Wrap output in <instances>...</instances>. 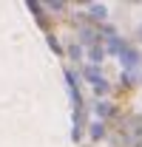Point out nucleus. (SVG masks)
<instances>
[{
  "label": "nucleus",
  "mask_w": 142,
  "mask_h": 147,
  "mask_svg": "<svg viewBox=\"0 0 142 147\" xmlns=\"http://www.w3.org/2000/svg\"><path fill=\"white\" fill-rule=\"evenodd\" d=\"M119 54H122L125 68H137V65L142 62V54H139V51H134L131 45H122V51H119Z\"/></svg>",
  "instance_id": "f257e3e1"
},
{
  "label": "nucleus",
  "mask_w": 142,
  "mask_h": 147,
  "mask_svg": "<svg viewBox=\"0 0 142 147\" xmlns=\"http://www.w3.org/2000/svg\"><path fill=\"white\" fill-rule=\"evenodd\" d=\"M85 79H88V82H94V85H97V82H102V74H100V68H97V65L85 68Z\"/></svg>",
  "instance_id": "f03ea898"
},
{
  "label": "nucleus",
  "mask_w": 142,
  "mask_h": 147,
  "mask_svg": "<svg viewBox=\"0 0 142 147\" xmlns=\"http://www.w3.org/2000/svg\"><path fill=\"white\" fill-rule=\"evenodd\" d=\"M105 14H108L105 6H100V3H97V6H91V17H94V20H105Z\"/></svg>",
  "instance_id": "7ed1b4c3"
},
{
  "label": "nucleus",
  "mask_w": 142,
  "mask_h": 147,
  "mask_svg": "<svg viewBox=\"0 0 142 147\" xmlns=\"http://www.w3.org/2000/svg\"><path fill=\"white\" fill-rule=\"evenodd\" d=\"M91 62H102V54H105V51H102V48H100V45H91Z\"/></svg>",
  "instance_id": "20e7f679"
},
{
  "label": "nucleus",
  "mask_w": 142,
  "mask_h": 147,
  "mask_svg": "<svg viewBox=\"0 0 142 147\" xmlns=\"http://www.w3.org/2000/svg\"><path fill=\"white\" fill-rule=\"evenodd\" d=\"M29 9H31V11L37 14V20H43V17H46V11H43L46 6H43V3H34V0H31V3H29Z\"/></svg>",
  "instance_id": "39448f33"
},
{
  "label": "nucleus",
  "mask_w": 142,
  "mask_h": 147,
  "mask_svg": "<svg viewBox=\"0 0 142 147\" xmlns=\"http://www.w3.org/2000/svg\"><path fill=\"white\" fill-rule=\"evenodd\" d=\"M102 133H105L102 122H94V125H91V136H94V139H102Z\"/></svg>",
  "instance_id": "423d86ee"
},
{
  "label": "nucleus",
  "mask_w": 142,
  "mask_h": 147,
  "mask_svg": "<svg viewBox=\"0 0 142 147\" xmlns=\"http://www.w3.org/2000/svg\"><path fill=\"white\" fill-rule=\"evenodd\" d=\"M97 113H100V116H111V113H114V108H111V105H105V102H97Z\"/></svg>",
  "instance_id": "0eeeda50"
},
{
  "label": "nucleus",
  "mask_w": 142,
  "mask_h": 147,
  "mask_svg": "<svg viewBox=\"0 0 142 147\" xmlns=\"http://www.w3.org/2000/svg\"><path fill=\"white\" fill-rule=\"evenodd\" d=\"M83 42L85 45H94V31L91 28H83Z\"/></svg>",
  "instance_id": "6e6552de"
},
{
  "label": "nucleus",
  "mask_w": 142,
  "mask_h": 147,
  "mask_svg": "<svg viewBox=\"0 0 142 147\" xmlns=\"http://www.w3.org/2000/svg\"><path fill=\"white\" fill-rule=\"evenodd\" d=\"M48 45H51V51H54V54H60V51H63V48H60V42L54 40V34H48Z\"/></svg>",
  "instance_id": "1a4fd4ad"
},
{
  "label": "nucleus",
  "mask_w": 142,
  "mask_h": 147,
  "mask_svg": "<svg viewBox=\"0 0 142 147\" xmlns=\"http://www.w3.org/2000/svg\"><path fill=\"white\" fill-rule=\"evenodd\" d=\"M68 54L74 57V59H80V54H83V51H80V45H71V48H68Z\"/></svg>",
  "instance_id": "9d476101"
},
{
  "label": "nucleus",
  "mask_w": 142,
  "mask_h": 147,
  "mask_svg": "<svg viewBox=\"0 0 142 147\" xmlns=\"http://www.w3.org/2000/svg\"><path fill=\"white\" fill-rule=\"evenodd\" d=\"M94 91H97V93H105V91H108V82H97V85H94Z\"/></svg>",
  "instance_id": "9b49d317"
},
{
  "label": "nucleus",
  "mask_w": 142,
  "mask_h": 147,
  "mask_svg": "<svg viewBox=\"0 0 142 147\" xmlns=\"http://www.w3.org/2000/svg\"><path fill=\"white\" fill-rule=\"evenodd\" d=\"M139 40H142V26H139Z\"/></svg>",
  "instance_id": "f8f14e48"
}]
</instances>
